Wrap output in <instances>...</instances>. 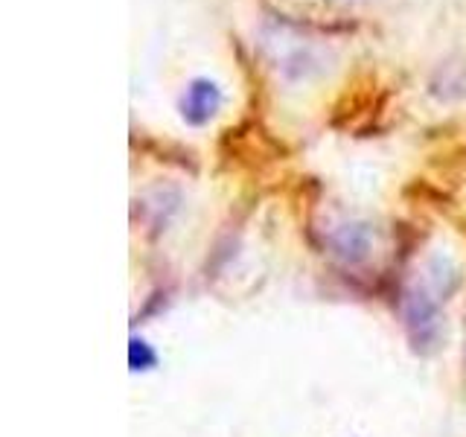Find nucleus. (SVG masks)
I'll list each match as a JSON object with an SVG mask.
<instances>
[{"mask_svg":"<svg viewBox=\"0 0 466 437\" xmlns=\"http://www.w3.org/2000/svg\"><path fill=\"white\" fill-rule=\"evenodd\" d=\"M222 106V91L210 79H196L189 82L187 94L181 99V114L189 126H204Z\"/></svg>","mask_w":466,"mask_h":437,"instance_id":"nucleus-1","label":"nucleus"},{"mask_svg":"<svg viewBox=\"0 0 466 437\" xmlns=\"http://www.w3.org/2000/svg\"><path fill=\"white\" fill-rule=\"evenodd\" d=\"M128 361H131V368H135V371H149L157 359L149 350V344L135 339V341H131V350H128Z\"/></svg>","mask_w":466,"mask_h":437,"instance_id":"nucleus-2","label":"nucleus"}]
</instances>
